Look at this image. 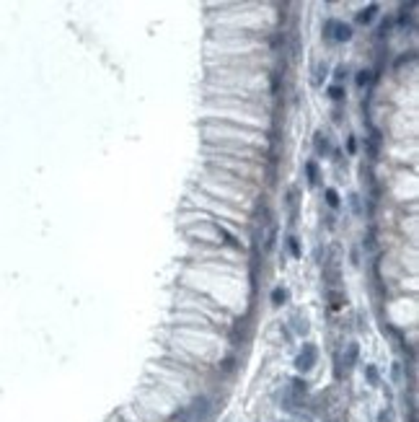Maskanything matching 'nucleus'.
<instances>
[{
    "mask_svg": "<svg viewBox=\"0 0 419 422\" xmlns=\"http://www.w3.org/2000/svg\"><path fill=\"white\" fill-rule=\"evenodd\" d=\"M323 36L332 41H349L352 39V26L339 18H326L323 21Z\"/></svg>",
    "mask_w": 419,
    "mask_h": 422,
    "instance_id": "nucleus-1",
    "label": "nucleus"
},
{
    "mask_svg": "<svg viewBox=\"0 0 419 422\" xmlns=\"http://www.w3.org/2000/svg\"><path fill=\"white\" fill-rule=\"evenodd\" d=\"M316 360H318V350H316V345H305L303 352L295 358V368H298L300 373H308V370L316 365Z\"/></svg>",
    "mask_w": 419,
    "mask_h": 422,
    "instance_id": "nucleus-2",
    "label": "nucleus"
},
{
    "mask_svg": "<svg viewBox=\"0 0 419 422\" xmlns=\"http://www.w3.org/2000/svg\"><path fill=\"white\" fill-rule=\"evenodd\" d=\"M207 399L205 396H200V399H194V404H192V409L187 412L189 414V419H200V417H205L207 414Z\"/></svg>",
    "mask_w": 419,
    "mask_h": 422,
    "instance_id": "nucleus-3",
    "label": "nucleus"
},
{
    "mask_svg": "<svg viewBox=\"0 0 419 422\" xmlns=\"http://www.w3.org/2000/svg\"><path fill=\"white\" fill-rule=\"evenodd\" d=\"M357 355H360V347H357V342L347 345V352H344V368H347V370H349V368H355V363H357Z\"/></svg>",
    "mask_w": 419,
    "mask_h": 422,
    "instance_id": "nucleus-4",
    "label": "nucleus"
},
{
    "mask_svg": "<svg viewBox=\"0 0 419 422\" xmlns=\"http://www.w3.org/2000/svg\"><path fill=\"white\" fill-rule=\"evenodd\" d=\"M378 11H381V8H378L376 3L367 6V8H362V11L357 13V24H370V21L376 18V13H378Z\"/></svg>",
    "mask_w": 419,
    "mask_h": 422,
    "instance_id": "nucleus-5",
    "label": "nucleus"
},
{
    "mask_svg": "<svg viewBox=\"0 0 419 422\" xmlns=\"http://www.w3.org/2000/svg\"><path fill=\"white\" fill-rule=\"evenodd\" d=\"M313 140H316V153H318V155H326L329 148H332V145H329V138L323 135V132H316Z\"/></svg>",
    "mask_w": 419,
    "mask_h": 422,
    "instance_id": "nucleus-6",
    "label": "nucleus"
},
{
    "mask_svg": "<svg viewBox=\"0 0 419 422\" xmlns=\"http://www.w3.org/2000/svg\"><path fill=\"white\" fill-rule=\"evenodd\" d=\"M293 324H295L298 334H305V331H308V319L300 316V311H295V314H293Z\"/></svg>",
    "mask_w": 419,
    "mask_h": 422,
    "instance_id": "nucleus-7",
    "label": "nucleus"
},
{
    "mask_svg": "<svg viewBox=\"0 0 419 422\" xmlns=\"http://www.w3.org/2000/svg\"><path fill=\"white\" fill-rule=\"evenodd\" d=\"M274 241H277V223H269V233H267V241H264V251H272Z\"/></svg>",
    "mask_w": 419,
    "mask_h": 422,
    "instance_id": "nucleus-8",
    "label": "nucleus"
},
{
    "mask_svg": "<svg viewBox=\"0 0 419 422\" xmlns=\"http://www.w3.org/2000/svg\"><path fill=\"white\" fill-rule=\"evenodd\" d=\"M305 174H308V184L316 187V184H318V168H316L313 161H311V163H305Z\"/></svg>",
    "mask_w": 419,
    "mask_h": 422,
    "instance_id": "nucleus-9",
    "label": "nucleus"
},
{
    "mask_svg": "<svg viewBox=\"0 0 419 422\" xmlns=\"http://www.w3.org/2000/svg\"><path fill=\"white\" fill-rule=\"evenodd\" d=\"M285 298H288V293H285L282 287H274V290H272V303H274V306L285 303Z\"/></svg>",
    "mask_w": 419,
    "mask_h": 422,
    "instance_id": "nucleus-10",
    "label": "nucleus"
},
{
    "mask_svg": "<svg viewBox=\"0 0 419 422\" xmlns=\"http://www.w3.org/2000/svg\"><path fill=\"white\" fill-rule=\"evenodd\" d=\"M326 202H329V207H339V194L334 189H326Z\"/></svg>",
    "mask_w": 419,
    "mask_h": 422,
    "instance_id": "nucleus-11",
    "label": "nucleus"
},
{
    "mask_svg": "<svg viewBox=\"0 0 419 422\" xmlns=\"http://www.w3.org/2000/svg\"><path fill=\"white\" fill-rule=\"evenodd\" d=\"M329 96H332L334 101H342L344 99V88L342 86H332V88H329Z\"/></svg>",
    "mask_w": 419,
    "mask_h": 422,
    "instance_id": "nucleus-12",
    "label": "nucleus"
},
{
    "mask_svg": "<svg viewBox=\"0 0 419 422\" xmlns=\"http://www.w3.org/2000/svg\"><path fill=\"white\" fill-rule=\"evenodd\" d=\"M323 75H326V62H318V65H316V78H313V83L318 86V83L323 80Z\"/></svg>",
    "mask_w": 419,
    "mask_h": 422,
    "instance_id": "nucleus-13",
    "label": "nucleus"
},
{
    "mask_svg": "<svg viewBox=\"0 0 419 422\" xmlns=\"http://www.w3.org/2000/svg\"><path fill=\"white\" fill-rule=\"evenodd\" d=\"M288 249H290V254H293V257H300V246H298V238H295V236H290V238H288Z\"/></svg>",
    "mask_w": 419,
    "mask_h": 422,
    "instance_id": "nucleus-14",
    "label": "nucleus"
},
{
    "mask_svg": "<svg viewBox=\"0 0 419 422\" xmlns=\"http://www.w3.org/2000/svg\"><path fill=\"white\" fill-rule=\"evenodd\" d=\"M365 373H367V381H370L373 386H376V384H378V370H376V365H367V368H365Z\"/></svg>",
    "mask_w": 419,
    "mask_h": 422,
    "instance_id": "nucleus-15",
    "label": "nucleus"
},
{
    "mask_svg": "<svg viewBox=\"0 0 419 422\" xmlns=\"http://www.w3.org/2000/svg\"><path fill=\"white\" fill-rule=\"evenodd\" d=\"M349 207H352V213H357V215L362 213V207H360V197H357V194H352V197H349Z\"/></svg>",
    "mask_w": 419,
    "mask_h": 422,
    "instance_id": "nucleus-16",
    "label": "nucleus"
},
{
    "mask_svg": "<svg viewBox=\"0 0 419 422\" xmlns=\"http://www.w3.org/2000/svg\"><path fill=\"white\" fill-rule=\"evenodd\" d=\"M365 83H370V70H360L357 73V86H365Z\"/></svg>",
    "mask_w": 419,
    "mask_h": 422,
    "instance_id": "nucleus-17",
    "label": "nucleus"
},
{
    "mask_svg": "<svg viewBox=\"0 0 419 422\" xmlns=\"http://www.w3.org/2000/svg\"><path fill=\"white\" fill-rule=\"evenodd\" d=\"M344 78H347V68H337V80L342 83Z\"/></svg>",
    "mask_w": 419,
    "mask_h": 422,
    "instance_id": "nucleus-18",
    "label": "nucleus"
},
{
    "mask_svg": "<svg viewBox=\"0 0 419 422\" xmlns=\"http://www.w3.org/2000/svg\"><path fill=\"white\" fill-rule=\"evenodd\" d=\"M347 148H349V153H355V148H357V143H355V138H349V143H347Z\"/></svg>",
    "mask_w": 419,
    "mask_h": 422,
    "instance_id": "nucleus-19",
    "label": "nucleus"
},
{
    "mask_svg": "<svg viewBox=\"0 0 419 422\" xmlns=\"http://www.w3.org/2000/svg\"><path fill=\"white\" fill-rule=\"evenodd\" d=\"M381 422H391V414H388V412H383V414H381Z\"/></svg>",
    "mask_w": 419,
    "mask_h": 422,
    "instance_id": "nucleus-20",
    "label": "nucleus"
}]
</instances>
